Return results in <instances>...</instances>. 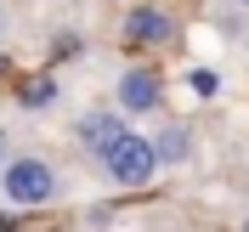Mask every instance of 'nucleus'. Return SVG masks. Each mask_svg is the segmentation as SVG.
I'll list each match as a JSON object with an SVG mask.
<instances>
[{
    "mask_svg": "<svg viewBox=\"0 0 249 232\" xmlns=\"http://www.w3.org/2000/svg\"><path fill=\"white\" fill-rule=\"evenodd\" d=\"M0 187H6L12 204H46L51 193H57V176H51L46 159H12L6 176H0Z\"/></svg>",
    "mask_w": 249,
    "mask_h": 232,
    "instance_id": "f257e3e1",
    "label": "nucleus"
},
{
    "mask_svg": "<svg viewBox=\"0 0 249 232\" xmlns=\"http://www.w3.org/2000/svg\"><path fill=\"white\" fill-rule=\"evenodd\" d=\"M102 164H108V176H113L119 187H147V181H153V170H159V153H153V142L124 136Z\"/></svg>",
    "mask_w": 249,
    "mask_h": 232,
    "instance_id": "f03ea898",
    "label": "nucleus"
},
{
    "mask_svg": "<svg viewBox=\"0 0 249 232\" xmlns=\"http://www.w3.org/2000/svg\"><path fill=\"white\" fill-rule=\"evenodd\" d=\"M124 136H130V130H124L119 113H91V119H79V142H85L91 153H102V159H108Z\"/></svg>",
    "mask_w": 249,
    "mask_h": 232,
    "instance_id": "7ed1b4c3",
    "label": "nucleus"
},
{
    "mask_svg": "<svg viewBox=\"0 0 249 232\" xmlns=\"http://www.w3.org/2000/svg\"><path fill=\"white\" fill-rule=\"evenodd\" d=\"M119 102H124L130 113L159 108V79L147 74V68H130V74H119Z\"/></svg>",
    "mask_w": 249,
    "mask_h": 232,
    "instance_id": "20e7f679",
    "label": "nucleus"
},
{
    "mask_svg": "<svg viewBox=\"0 0 249 232\" xmlns=\"http://www.w3.org/2000/svg\"><path fill=\"white\" fill-rule=\"evenodd\" d=\"M124 34H130V40H142V46H159V40H170V17L153 12V6H142V12H130Z\"/></svg>",
    "mask_w": 249,
    "mask_h": 232,
    "instance_id": "39448f33",
    "label": "nucleus"
},
{
    "mask_svg": "<svg viewBox=\"0 0 249 232\" xmlns=\"http://www.w3.org/2000/svg\"><path fill=\"white\" fill-rule=\"evenodd\" d=\"M153 153H159V164H181V159H187V130H181V125H164L159 142H153Z\"/></svg>",
    "mask_w": 249,
    "mask_h": 232,
    "instance_id": "423d86ee",
    "label": "nucleus"
},
{
    "mask_svg": "<svg viewBox=\"0 0 249 232\" xmlns=\"http://www.w3.org/2000/svg\"><path fill=\"white\" fill-rule=\"evenodd\" d=\"M6 164H12V159H6V136H0V176H6Z\"/></svg>",
    "mask_w": 249,
    "mask_h": 232,
    "instance_id": "0eeeda50",
    "label": "nucleus"
},
{
    "mask_svg": "<svg viewBox=\"0 0 249 232\" xmlns=\"http://www.w3.org/2000/svg\"><path fill=\"white\" fill-rule=\"evenodd\" d=\"M0 29H6V17H0Z\"/></svg>",
    "mask_w": 249,
    "mask_h": 232,
    "instance_id": "6e6552de",
    "label": "nucleus"
},
{
    "mask_svg": "<svg viewBox=\"0 0 249 232\" xmlns=\"http://www.w3.org/2000/svg\"><path fill=\"white\" fill-rule=\"evenodd\" d=\"M244 6H249V0H244Z\"/></svg>",
    "mask_w": 249,
    "mask_h": 232,
    "instance_id": "1a4fd4ad",
    "label": "nucleus"
}]
</instances>
